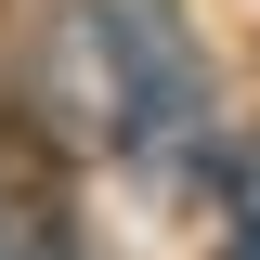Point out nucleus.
<instances>
[{"mask_svg": "<svg viewBox=\"0 0 260 260\" xmlns=\"http://www.w3.org/2000/svg\"><path fill=\"white\" fill-rule=\"evenodd\" d=\"M221 208H234V234L260 247V130H247V143L221 156Z\"/></svg>", "mask_w": 260, "mask_h": 260, "instance_id": "1", "label": "nucleus"}]
</instances>
